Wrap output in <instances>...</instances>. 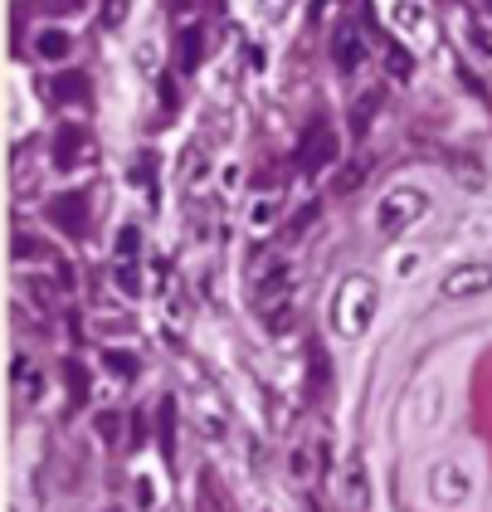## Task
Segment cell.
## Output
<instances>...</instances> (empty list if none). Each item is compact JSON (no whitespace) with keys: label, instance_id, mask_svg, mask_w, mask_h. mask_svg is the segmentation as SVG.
<instances>
[{"label":"cell","instance_id":"obj_1","mask_svg":"<svg viewBox=\"0 0 492 512\" xmlns=\"http://www.w3.org/2000/svg\"><path fill=\"white\" fill-rule=\"evenodd\" d=\"M376 317V278L371 274H346L332 293V327L341 337H366Z\"/></svg>","mask_w":492,"mask_h":512},{"label":"cell","instance_id":"obj_2","mask_svg":"<svg viewBox=\"0 0 492 512\" xmlns=\"http://www.w3.org/2000/svg\"><path fill=\"white\" fill-rule=\"evenodd\" d=\"M424 210H429V196H424L419 186H395V191H385L376 205V235L400 239L405 230H415Z\"/></svg>","mask_w":492,"mask_h":512},{"label":"cell","instance_id":"obj_3","mask_svg":"<svg viewBox=\"0 0 492 512\" xmlns=\"http://www.w3.org/2000/svg\"><path fill=\"white\" fill-rule=\"evenodd\" d=\"M259 317H264L273 332H283L293 322V269H278L264 278L259 288Z\"/></svg>","mask_w":492,"mask_h":512},{"label":"cell","instance_id":"obj_4","mask_svg":"<svg viewBox=\"0 0 492 512\" xmlns=\"http://www.w3.org/2000/svg\"><path fill=\"white\" fill-rule=\"evenodd\" d=\"M488 288H492V264L488 259H478V264H458V269H449L444 283H439L444 298H478V293H488Z\"/></svg>","mask_w":492,"mask_h":512},{"label":"cell","instance_id":"obj_5","mask_svg":"<svg viewBox=\"0 0 492 512\" xmlns=\"http://www.w3.org/2000/svg\"><path fill=\"white\" fill-rule=\"evenodd\" d=\"M332 59H337V74H356L366 64V44H361L356 25H341L337 35H332Z\"/></svg>","mask_w":492,"mask_h":512},{"label":"cell","instance_id":"obj_6","mask_svg":"<svg viewBox=\"0 0 492 512\" xmlns=\"http://www.w3.org/2000/svg\"><path fill=\"white\" fill-rule=\"evenodd\" d=\"M380 108H385V93H380V88H366V93L351 103V137H356V142L371 137V122H376Z\"/></svg>","mask_w":492,"mask_h":512},{"label":"cell","instance_id":"obj_7","mask_svg":"<svg viewBox=\"0 0 492 512\" xmlns=\"http://www.w3.org/2000/svg\"><path fill=\"white\" fill-rule=\"evenodd\" d=\"M468 488H473V483H468L463 469H454V464H439V469H434V498H439V503H463Z\"/></svg>","mask_w":492,"mask_h":512},{"label":"cell","instance_id":"obj_8","mask_svg":"<svg viewBox=\"0 0 492 512\" xmlns=\"http://www.w3.org/2000/svg\"><path fill=\"white\" fill-rule=\"evenodd\" d=\"M337 157V137H332V127H312V137H307V152H303V171H322L327 161Z\"/></svg>","mask_w":492,"mask_h":512},{"label":"cell","instance_id":"obj_9","mask_svg":"<svg viewBox=\"0 0 492 512\" xmlns=\"http://www.w3.org/2000/svg\"><path fill=\"white\" fill-rule=\"evenodd\" d=\"M380 54H385V69H390V79H410V74H415V64H410V54H405V49H400V44L395 40H385V35H380Z\"/></svg>","mask_w":492,"mask_h":512},{"label":"cell","instance_id":"obj_10","mask_svg":"<svg viewBox=\"0 0 492 512\" xmlns=\"http://www.w3.org/2000/svg\"><path fill=\"white\" fill-rule=\"evenodd\" d=\"M346 508L351 512L366 508V473H361V459H351V473H346Z\"/></svg>","mask_w":492,"mask_h":512},{"label":"cell","instance_id":"obj_11","mask_svg":"<svg viewBox=\"0 0 492 512\" xmlns=\"http://www.w3.org/2000/svg\"><path fill=\"white\" fill-rule=\"evenodd\" d=\"M366 171H371V157H356L346 171H341V181H337V191L341 196H351V191H361V181H366Z\"/></svg>","mask_w":492,"mask_h":512},{"label":"cell","instance_id":"obj_12","mask_svg":"<svg viewBox=\"0 0 492 512\" xmlns=\"http://www.w3.org/2000/svg\"><path fill=\"white\" fill-rule=\"evenodd\" d=\"M39 54H44V59H69V35H59V30L39 35Z\"/></svg>","mask_w":492,"mask_h":512},{"label":"cell","instance_id":"obj_13","mask_svg":"<svg viewBox=\"0 0 492 512\" xmlns=\"http://www.w3.org/2000/svg\"><path fill=\"white\" fill-rule=\"evenodd\" d=\"M400 20H405L410 30H419V25L429 20V0H405V5H400Z\"/></svg>","mask_w":492,"mask_h":512},{"label":"cell","instance_id":"obj_14","mask_svg":"<svg viewBox=\"0 0 492 512\" xmlns=\"http://www.w3.org/2000/svg\"><path fill=\"white\" fill-rule=\"evenodd\" d=\"M195 59H200V35L190 30V35H181V69H195Z\"/></svg>","mask_w":492,"mask_h":512},{"label":"cell","instance_id":"obj_15","mask_svg":"<svg viewBox=\"0 0 492 512\" xmlns=\"http://www.w3.org/2000/svg\"><path fill=\"white\" fill-rule=\"evenodd\" d=\"M312 386H317V391H327V356H322L317 342H312Z\"/></svg>","mask_w":492,"mask_h":512},{"label":"cell","instance_id":"obj_16","mask_svg":"<svg viewBox=\"0 0 492 512\" xmlns=\"http://www.w3.org/2000/svg\"><path fill=\"white\" fill-rule=\"evenodd\" d=\"M108 366H113V371H122V376H132V371H137V361H132L127 352H108Z\"/></svg>","mask_w":492,"mask_h":512},{"label":"cell","instance_id":"obj_17","mask_svg":"<svg viewBox=\"0 0 492 512\" xmlns=\"http://www.w3.org/2000/svg\"><path fill=\"white\" fill-rule=\"evenodd\" d=\"M458 83H463V88H468V93H473V98H483V103H488V88H483V83L473 79V74H468V69H458Z\"/></svg>","mask_w":492,"mask_h":512},{"label":"cell","instance_id":"obj_18","mask_svg":"<svg viewBox=\"0 0 492 512\" xmlns=\"http://www.w3.org/2000/svg\"><path fill=\"white\" fill-rule=\"evenodd\" d=\"M122 15H127V0H108V25H122Z\"/></svg>","mask_w":492,"mask_h":512},{"label":"cell","instance_id":"obj_19","mask_svg":"<svg viewBox=\"0 0 492 512\" xmlns=\"http://www.w3.org/2000/svg\"><path fill=\"white\" fill-rule=\"evenodd\" d=\"M483 5H488V10H492V0H483Z\"/></svg>","mask_w":492,"mask_h":512}]
</instances>
